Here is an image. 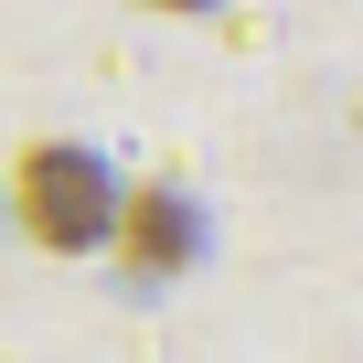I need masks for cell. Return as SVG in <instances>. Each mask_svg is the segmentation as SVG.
Here are the masks:
<instances>
[{
	"instance_id": "2",
	"label": "cell",
	"mask_w": 363,
	"mask_h": 363,
	"mask_svg": "<svg viewBox=\"0 0 363 363\" xmlns=\"http://www.w3.org/2000/svg\"><path fill=\"white\" fill-rule=\"evenodd\" d=\"M107 246H118L128 278H171V267H193L203 225H193V203H182L171 182H128V193L107 203Z\"/></svg>"
},
{
	"instance_id": "1",
	"label": "cell",
	"mask_w": 363,
	"mask_h": 363,
	"mask_svg": "<svg viewBox=\"0 0 363 363\" xmlns=\"http://www.w3.org/2000/svg\"><path fill=\"white\" fill-rule=\"evenodd\" d=\"M11 203H22V235L75 257V246H107V203H118V182L96 171V150L75 139H33L11 160Z\"/></svg>"
},
{
	"instance_id": "3",
	"label": "cell",
	"mask_w": 363,
	"mask_h": 363,
	"mask_svg": "<svg viewBox=\"0 0 363 363\" xmlns=\"http://www.w3.org/2000/svg\"><path fill=\"white\" fill-rule=\"evenodd\" d=\"M160 11H203V0H160Z\"/></svg>"
}]
</instances>
